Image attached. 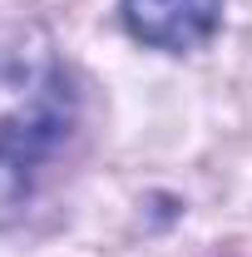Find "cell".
<instances>
[{
	"instance_id": "6da1fadb",
	"label": "cell",
	"mask_w": 252,
	"mask_h": 257,
	"mask_svg": "<svg viewBox=\"0 0 252 257\" xmlns=\"http://www.w3.org/2000/svg\"><path fill=\"white\" fill-rule=\"evenodd\" d=\"M74 79L50 40L35 35L0 55V223L30 203L40 173L74 128Z\"/></svg>"
},
{
	"instance_id": "7a4b0ae2",
	"label": "cell",
	"mask_w": 252,
	"mask_h": 257,
	"mask_svg": "<svg viewBox=\"0 0 252 257\" xmlns=\"http://www.w3.org/2000/svg\"><path fill=\"white\" fill-rule=\"evenodd\" d=\"M124 20L134 40L154 50H198L222 25V0H124Z\"/></svg>"
}]
</instances>
